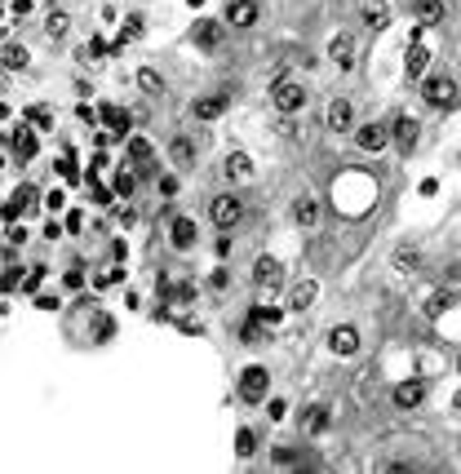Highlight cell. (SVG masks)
<instances>
[{"instance_id": "obj_1", "label": "cell", "mask_w": 461, "mask_h": 474, "mask_svg": "<svg viewBox=\"0 0 461 474\" xmlns=\"http://www.w3.org/2000/svg\"><path fill=\"white\" fill-rule=\"evenodd\" d=\"M271 102H275V111H280V116H297L302 106H306V89H302L297 80H275Z\"/></svg>"}, {"instance_id": "obj_2", "label": "cell", "mask_w": 461, "mask_h": 474, "mask_svg": "<svg viewBox=\"0 0 461 474\" xmlns=\"http://www.w3.org/2000/svg\"><path fill=\"white\" fill-rule=\"evenodd\" d=\"M266 386H271V372L253 363V368H244V377H240V399H244V404H262Z\"/></svg>"}, {"instance_id": "obj_3", "label": "cell", "mask_w": 461, "mask_h": 474, "mask_svg": "<svg viewBox=\"0 0 461 474\" xmlns=\"http://www.w3.org/2000/svg\"><path fill=\"white\" fill-rule=\"evenodd\" d=\"M426 102L448 111V106L457 102V80H453V76H430V80H426Z\"/></svg>"}, {"instance_id": "obj_4", "label": "cell", "mask_w": 461, "mask_h": 474, "mask_svg": "<svg viewBox=\"0 0 461 474\" xmlns=\"http://www.w3.org/2000/svg\"><path fill=\"white\" fill-rule=\"evenodd\" d=\"M244 217V200H235V196H222V200H213V222L222 226V230H230Z\"/></svg>"}, {"instance_id": "obj_5", "label": "cell", "mask_w": 461, "mask_h": 474, "mask_svg": "<svg viewBox=\"0 0 461 474\" xmlns=\"http://www.w3.org/2000/svg\"><path fill=\"white\" fill-rule=\"evenodd\" d=\"M253 279H258V288H280V279H284V266L275 262V258H258V266H253Z\"/></svg>"}, {"instance_id": "obj_6", "label": "cell", "mask_w": 461, "mask_h": 474, "mask_svg": "<svg viewBox=\"0 0 461 474\" xmlns=\"http://www.w3.org/2000/svg\"><path fill=\"white\" fill-rule=\"evenodd\" d=\"M412 14H417L421 27H435V22L448 18V5L444 0H412Z\"/></svg>"}, {"instance_id": "obj_7", "label": "cell", "mask_w": 461, "mask_h": 474, "mask_svg": "<svg viewBox=\"0 0 461 474\" xmlns=\"http://www.w3.org/2000/svg\"><path fill=\"white\" fill-rule=\"evenodd\" d=\"M329 346H333V355H355V350H359V333L350 324H342V328H333V333H329Z\"/></svg>"}, {"instance_id": "obj_8", "label": "cell", "mask_w": 461, "mask_h": 474, "mask_svg": "<svg viewBox=\"0 0 461 474\" xmlns=\"http://www.w3.org/2000/svg\"><path fill=\"white\" fill-rule=\"evenodd\" d=\"M36 204H40V196H36V187H18V191H14V200L5 204V217H22V213H31Z\"/></svg>"}, {"instance_id": "obj_9", "label": "cell", "mask_w": 461, "mask_h": 474, "mask_svg": "<svg viewBox=\"0 0 461 474\" xmlns=\"http://www.w3.org/2000/svg\"><path fill=\"white\" fill-rule=\"evenodd\" d=\"M222 22H213V18H200L196 22V45L200 49H217V45H222Z\"/></svg>"}, {"instance_id": "obj_10", "label": "cell", "mask_w": 461, "mask_h": 474, "mask_svg": "<svg viewBox=\"0 0 461 474\" xmlns=\"http://www.w3.org/2000/svg\"><path fill=\"white\" fill-rule=\"evenodd\" d=\"M355 142H359V151H382L386 142H391V133H386L382 125H364V129L355 133Z\"/></svg>"}, {"instance_id": "obj_11", "label": "cell", "mask_w": 461, "mask_h": 474, "mask_svg": "<svg viewBox=\"0 0 461 474\" xmlns=\"http://www.w3.org/2000/svg\"><path fill=\"white\" fill-rule=\"evenodd\" d=\"M315 293H320V284H315V279H302V284H293V293H288V310H311Z\"/></svg>"}, {"instance_id": "obj_12", "label": "cell", "mask_w": 461, "mask_h": 474, "mask_svg": "<svg viewBox=\"0 0 461 474\" xmlns=\"http://www.w3.org/2000/svg\"><path fill=\"white\" fill-rule=\"evenodd\" d=\"M350 125H355V111H350V102H346V98H333V102H329V129L342 133V129H350Z\"/></svg>"}, {"instance_id": "obj_13", "label": "cell", "mask_w": 461, "mask_h": 474, "mask_svg": "<svg viewBox=\"0 0 461 474\" xmlns=\"http://www.w3.org/2000/svg\"><path fill=\"white\" fill-rule=\"evenodd\" d=\"M426 67H430V49H426V45H412V49H408V63H404L408 80H421V76H426Z\"/></svg>"}, {"instance_id": "obj_14", "label": "cell", "mask_w": 461, "mask_h": 474, "mask_svg": "<svg viewBox=\"0 0 461 474\" xmlns=\"http://www.w3.org/2000/svg\"><path fill=\"white\" fill-rule=\"evenodd\" d=\"M258 18H262V9L253 5V0H235V5H230V27H253Z\"/></svg>"}, {"instance_id": "obj_15", "label": "cell", "mask_w": 461, "mask_h": 474, "mask_svg": "<svg viewBox=\"0 0 461 474\" xmlns=\"http://www.w3.org/2000/svg\"><path fill=\"white\" fill-rule=\"evenodd\" d=\"M421 395H426V386H421V381H399L395 386V404L399 408H417Z\"/></svg>"}, {"instance_id": "obj_16", "label": "cell", "mask_w": 461, "mask_h": 474, "mask_svg": "<svg viewBox=\"0 0 461 474\" xmlns=\"http://www.w3.org/2000/svg\"><path fill=\"white\" fill-rule=\"evenodd\" d=\"M191 111H196V120H217L226 111V93H213V98H200L196 106H191Z\"/></svg>"}, {"instance_id": "obj_17", "label": "cell", "mask_w": 461, "mask_h": 474, "mask_svg": "<svg viewBox=\"0 0 461 474\" xmlns=\"http://www.w3.org/2000/svg\"><path fill=\"white\" fill-rule=\"evenodd\" d=\"M395 142H399V151H412V142H417V120L412 116L395 120Z\"/></svg>"}, {"instance_id": "obj_18", "label": "cell", "mask_w": 461, "mask_h": 474, "mask_svg": "<svg viewBox=\"0 0 461 474\" xmlns=\"http://www.w3.org/2000/svg\"><path fill=\"white\" fill-rule=\"evenodd\" d=\"M350 54H355V40L350 35H333V45H329V58L337 67H350Z\"/></svg>"}, {"instance_id": "obj_19", "label": "cell", "mask_w": 461, "mask_h": 474, "mask_svg": "<svg viewBox=\"0 0 461 474\" xmlns=\"http://www.w3.org/2000/svg\"><path fill=\"white\" fill-rule=\"evenodd\" d=\"M364 22H368V27H386V22H391V5H386V0H368V5H364Z\"/></svg>"}, {"instance_id": "obj_20", "label": "cell", "mask_w": 461, "mask_h": 474, "mask_svg": "<svg viewBox=\"0 0 461 474\" xmlns=\"http://www.w3.org/2000/svg\"><path fill=\"white\" fill-rule=\"evenodd\" d=\"M293 217H297V226H315V222H320V204H315L311 196H302L293 204Z\"/></svg>"}, {"instance_id": "obj_21", "label": "cell", "mask_w": 461, "mask_h": 474, "mask_svg": "<svg viewBox=\"0 0 461 474\" xmlns=\"http://www.w3.org/2000/svg\"><path fill=\"white\" fill-rule=\"evenodd\" d=\"M196 244V222L191 217H178L173 222V248H191Z\"/></svg>"}, {"instance_id": "obj_22", "label": "cell", "mask_w": 461, "mask_h": 474, "mask_svg": "<svg viewBox=\"0 0 461 474\" xmlns=\"http://www.w3.org/2000/svg\"><path fill=\"white\" fill-rule=\"evenodd\" d=\"M226 177H240V182L253 177V160H249L244 151H230V160H226Z\"/></svg>"}, {"instance_id": "obj_23", "label": "cell", "mask_w": 461, "mask_h": 474, "mask_svg": "<svg viewBox=\"0 0 461 474\" xmlns=\"http://www.w3.org/2000/svg\"><path fill=\"white\" fill-rule=\"evenodd\" d=\"M98 120H102V125H111V129L120 133V138L129 133V111H120V106H102V111H98Z\"/></svg>"}, {"instance_id": "obj_24", "label": "cell", "mask_w": 461, "mask_h": 474, "mask_svg": "<svg viewBox=\"0 0 461 474\" xmlns=\"http://www.w3.org/2000/svg\"><path fill=\"white\" fill-rule=\"evenodd\" d=\"M14 151H18V160H31V155H36V138H31V129H22V125H18V133H14Z\"/></svg>"}, {"instance_id": "obj_25", "label": "cell", "mask_w": 461, "mask_h": 474, "mask_svg": "<svg viewBox=\"0 0 461 474\" xmlns=\"http://www.w3.org/2000/svg\"><path fill=\"white\" fill-rule=\"evenodd\" d=\"M67 27H71V22H67V14H49V22H45V35H49V40H63V35H67Z\"/></svg>"}, {"instance_id": "obj_26", "label": "cell", "mask_w": 461, "mask_h": 474, "mask_svg": "<svg viewBox=\"0 0 461 474\" xmlns=\"http://www.w3.org/2000/svg\"><path fill=\"white\" fill-rule=\"evenodd\" d=\"M169 155H173L178 164H191V155H196V147H191V138H173V147H169Z\"/></svg>"}, {"instance_id": "obj_27", "label": "cell", "mask_w": 461, "mask_h": 474, "mask_svg": "<svg viewBox=\"0 0 461 474\" xmlns=\"http://www.w3.org/2000/svg\"><path fill=\"white\" fill-rule=\"evenodd\" d=\"M306 430H311V434H324V430H329V408H311Z\"/></svg>"}, {"instance_id": "obj_28", "label": "cell", "mask_w": 461, "mask_h": 474, "mask_svg": "<svg viewBox=\"0 0 461 474\" xmlns=\"http://www.w3.org/2000/svg\"><path fill=\"white\" fill-rule=\"evenodd\" d=\"M138 35H142V18H138V14H129V18H125V27H120V45H125V40H138Z\"/></svg>"}, {"instance_id": "obj_29", "label": "cell", "mask_w": 461, "mask_h": 474, "mask_svg": "<svg viewBox=\"0 0 461 474\" xmlns=\"http://www.w3.org/2000/svg\"><path fill=\"white\" fill-rule=\"evenodd\" d=\"M235 452H240V457H253V452H258V439H253V430H240V434H235Z\"/></svg>"}, {"instance_id": "obj_30", "label": "cell", "mask_w": 461, "mask_h": 474, "mask_svg": "<svg viewBox=\"0 0 461 474\" xmlns=\"http://www.w3.org/2000/svg\"><path fill=\"white\" fill-rule=\"evenodd\" d=\"M5 67L22 71V67H27V49H22V45H9V49H5Z\"/></svg>"}, {"instance_id": "obj_31", "label": "cell", "mask_w": 461, "mask_h": 474, "mask_svg": "<svg viewBox=\"0 0 461 474\" xmlns=\"http://www.w3.org/2000/svg\"><path fill=\"white\" fill-rule=\"evenodd\" d=\"M240 337H244L249 346H258V342H266V324H258V319H249V324H244V333H240Z\"/></svg>"}, {"instance_id": "obj_32", "label": "cell", "mask_w": 461, "mask_h": 474, "mask_svg": "<svg viewBox=\"0 0 461 474\" xmlns=\"http://www.w3.org/2000/svg\"><path fill=\"white\" fill-rule=\"evenodd\" d=\"M129 160H151V142L147 138H129Z\"/></svg>"}, {"instance_id": "obj_33", "label": "cell", "mask_w": 461, "mask_h": 474, "mask_svg": "<svg viewBox=\"0 0 461 474\" xmlns=\"http://www.w3.org/2000/svg\"><path fill=\"white\" fill-rule=\"evenodd\" d=\"M40 279H45V266H31V271L18 279V284H22V293H36V288H40Z\"/></svg>"}, {"instance_id": "obj_34", "label": "cell", "mask_w": 461, "mask_h": 474, "mask_svg": "<svg viewBox=\"0 0 461 474\" xmlns=\"http://www.w3.org/2000/svg\"><path fill=\"white\" fill-rule=\"evenodd\" d=\"M27 120H36L40 129H54V111H49V106H31V111H27Z\"/></svg>"}, {"instance_id": "obj_35", "label": "cell", "mask_w": 461, "mask_h": 474, "mask_svg": "<svg viewBox=\"0 0 461 474\" xmlns=\"http://www.w3.org/2000/svg\"><path fill=\"white\" fill-rule=\"evenodd\" d=\"M138 84H142L147 93H160V89H164V80L155 76V71H138Z\"/></svg>"}, {"instance_id": "obj_36", "label": "cell", "mask_w": 461, "mask_h": 474, "mask_svg": "<svg viewBox=\"0 0 461 474\" xmlns=\"http://www.w3.org/2000/svg\"><path fill=\"white\" fill-rule=\"evenodd\" d=\"M253 319L266 324V328H275V324H280V310H275V306H258V310H253Z\"/></svg>"}, {"instance_id": "obj_37", "label": "cell", "mask_w": 461, "mask_h": 474, "mask_svg": "<svg viewBox=\"0 0 461 474\" xmlns=\"http://www.w3.org/2000/svg\"><path fill=\"white\" fill-rule=\"evenodd\" d=\"M448 306H453V293H435V297H430V306H426V310H430V315H444V310H448Z\"/></svg>"}, {"instance_id": "obj_38", "label": "cell", "mask_w": 461, "mask_h": 474, "mask_svg": "<svg viewBox=\"0 0 461 474\" xmlns=\"http://www.w3.org/2000/svg\"><path fill=\"white\" fill-rule=\"evenodd\" d=\"M111 191H116V196H125V200H129V196H133V177H129V173H120Z\"/></svg>"}, {"instance_id": "obj_39", "label": "cell", "mask_w": 461, "mask_h": 474, "mask_svg": "<svg viewBox=\"0 0 461 474\" xmlns=\"http://www.w3.org/2000/svg\"><path fill=\"white\" fill-rule=\"evenodd\" d=\"M266 412H271V421H284L288 417V404H284V399H271V408H266Z\"/></svg>"}, {"instance_id": "obj_40", "label": "cell", "mask_w": 461, "mask_h": 474, "mask_svg": "<svg viewBox=\"0 0 461 474\" xmlns=\"http://www.w3.org/2000/svg\"><path fill=\"white\" fill-rule=\"evenodd\" d=\"M14 288H18V271H5L0 275V293H14Z\"/></svg>"}, {"instance_id": "obj_41", "label": "cell", "mask_w": 461, "mask_h": 474, "mask_svg": "<svg viewBox=\"0 0 461 474\" xmlns=\"http://www.w3.org/2000/svg\"><path fill=\"white\" fill-rule=\"evenodd\" d=\"M58 173H63V177H71V182H76V160H71V155H67V160H58Z\"/></svg>"}, {"instance_id": "obj_42", "label": "cell", "mask_w": 461, "mask_h": 474, "mask_svg": "<svg viewBox=\"0 0 461 474\" xmlns=\"http://www.w3.org/2000/svg\"><path fill=\"white\" fill-rule=\"evenodd\" d=\"M89 54H93V58H102V54H107V45L98 40V35H93V40H89V49H84V58H89Z\"/></svg>"}, {"instance_id": "obj_43", "label": "cell", "mask_w": 461, "mask_h": 474, "mask_svg": "<svg viewBox=\"0 0 461 474\" xmlns=\"http://www.w3.org/2000/svg\"><path fill=\"white\" fill-rule=\"evenodd\" d=\"M80 120H84V125L93 129V125H98V111H93V106H80Z\"/></svg>"}, {"instance_id": "obj_44", "label": "cell", "mask_w": 461, "mask_h": 474, "mask_svg": "<svg viewBox=\"0 0 461 474\" xmlns=\"http://www.w3.org/2000/svg\"><path fill=\"white\" fill-rule=\"evenodd\" d=\"M93 204H111V191H107V187H93Z\"/></svg>"}]
</instances>
